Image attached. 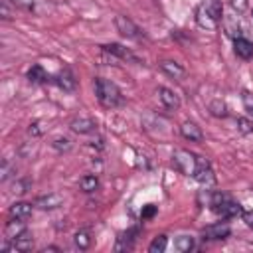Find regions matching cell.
I'll return each mask as SVG.
<instances>
[{
	"label": "cell",
	"instance_id": "f546056e",
	"mask_svg": "<svg viewBox=\"0 0 253 253\" xmlns=\"http://www.w3.org/2000/svg\"><path fill=\"white\" fill-rule=\"evenodd\" d=\"M154 213H156V206L148 204V206H144V208H142V211H140V217H142V219H150Z\"/></svg>",
	"mask_w": 253,
	"mask_h": 253
},
{
	"label": "cell",
	"instance_id": "484cf974",
	"mask_svg": "<svg viewBox=\"0 0 253 253\" xmlns=\"http://www.w3.org/2000/svg\"><path fill=\"white\" fill-rule=\"evenodd\" d=\"M237 128H239V132L249 134V132H253V121H249L245 117H239L237 119Z\"/></svg>",
	"mask_w": 253,
	"mask_h": 253
},
{
	"label": "cell",
	"instance_id": "e0dca14e",
	"mask_svg": "<svg viewBox=\"0 0 253 253\" xmlns=\"http://www.w3.org/2000/svg\"><path fill=\"white\" fill-rule=\"evenodd\" d=\"M160 69H162L164 73H168L170 77H174L176 81H182V77L186 75V71H184V67H182L180 63H176V61H170V59H166V61H162V63H160Z\"/></svg>",
	"mask_w": 253,
	"mask_h": 253
},
{
	"label": "cell",
	"instance_id": "277c9868",
	"mask_svg": "<svg viewBox=\"0 0 253 253\" xmlns=\"http://www.w3.org/2000/svg\"><path fill=\"white\" fill-rule=\"evenodd\" d=\"M198 158H200V156L192 154L190 150L178 148V150H174V154H172V164H174V168H176L180 174H184V176H194L196 166H198Z\"/></svg>",
	"mask_w": 253,
	"mask_h": 253
},
{
	"label": "cell",
	"instance_id": "7c38bea8",
	"mask_svg": "<svg viewBox=\"0 0 253 253\" xmlns=\"http://www.w3.org/2000/svg\"><path fill=\"white\" fill-rule=\"evenodd\" d=\"M24 231H28V229H26V219H20V217H12V219L6 223V227H4V233H6L8 239H16V237L22 235Z\"/></svg>",
	"mask_w": 253,
	"mask_h": 253
},
{
	"label": "cell",
	"instance_id": "83f0119b",
	"mask_svg": "<svg viewBox=\"0 0 253 253\" xmlns=\"http://www.w3.org/2000/svg\"><path fill=\"white\" fill-rule=\"evenodd\" d=\"M14 6H20V8H24V10H34L36 8V4H38V0H10Z\"/></svg>",
	"mask_w": 253,
	"mask_h": 253
},
{
	"label": "cell",
	"instance_id": "3957f363",
	"mask_svg": "<svg viewBox=\"0 0 253 253\" xmlns=\"http://www.w3.org/2000/svg\"><path fill=\"white\" fill-rule=\"evenodd\" d=\"M210 208H211V211H213L215 215H219V217H223V219L243 215L241 206H239L235 200H231L229 196L219 194V192H217V194H211V198H210Z\"/></svg>",
	"mask_w": 253,
	"mask_h": 253
},
{
	"label": "cell",
	"instance_id": "f1b7e54d",
	"mask_svg": "<svg viewBox=\"0 0 253 253\" xmlns=\"http://www.w3.org/2000/svg\"><path fill=\"white\" fill-rule=\"evenodd\" d=\"M53 148H57V150H69L71 148V140L69 138H55L53 140Z\"/></svg>",
	"mask_w": 253,
	"mask_h": 253
},
{
	"label": "cell",
	"instance_id": "4fadbf2b",
	"mask_svg": "<svg viewBox=\"0 0 253 253\" xmlns=\"http://www.w3.org/2000/svg\"><path fill=\"white\" fill-rule=\"evenodd\" d=\"M69 128L73 132H77V134H91L95 130V123L91 119H87V117H79V119H73L71 121Z\"/></svg>",
	"mask_w": 253,
	"mask_h": 253
},
{
	"label": "cell",
	"instance_id": "d4e9b609",
	"mask_svg": "<svg viewBox=\"0 0 253 253\" xmlns=\"http://www.w3.org/2000/svg\"><path fill=\"white\" fill-rule=\"evenodd\" d=\"M75 245H77L79 249H89V245H91L89 233H87V231H77V233H75Z\"/></svg>",
	"mask_w": 253,
	"mask_h": 253
},
{
	"label": "cell",
	"instance_id": "30bf717a",
	"mask_svg": "<svg viewBox=\"0 0 253 253\" xmlns=\"http://www.w3.org/2000/svg\"><path fill=\"white\" fill-rule=\"evenodd\" d=\"M10 241L12 243L4 247L6 251H30L34 247V239H32V235L28 231H24L22 235H18L16 239H10Z\"/></svg>",
	"mask_w": 253,
	"mask_h": 253
},
{
	"label": "cell",
	"instance_id": "7402d4cb",
	"mask_svg": "<svg viewBox=\"0 0 253 253\" xmlns=\"http://www.w3.org/2000/svg\"><path fill=\"white\" fill-rule=\"evenodd\" d=\"M166 245H168L166 235H156V237L152 239V243L148 245V251H150V253H162V251L166 249Z\"/></svg>",
	"mask_w": 253,
	"mask_h": 253
},
{
	"label": "cell",
	"instance_id": "4316f807",
	"mask_svg": "<svg viewBox=\"0 0 253 253\" xmlns=\"http://www.w3.org/2000/svg\"><path fill=\"white\" fill-rule=\"evenodd\" d=\"M28 186H30V182L28 180H14V184H12V194H24L26 190H28Z\"/></svg>",
	"mask_w": 253,
	"mask_h": 253
},
{
	"label": "cell",
	"instance_id": "8992f818",
	"mask_svg": "<svg viewBox=\"0 0 253 253\" xmlns=\"http://www.w3.org/2000/svg\"><path fill=\"white\" fill-rule=\"evenodd\" d=\"M229 233H231V229H229V225L225 221L211 223V225L204 227V231H202L204 239H208V241H221V239L229 237Z\"/></svg>",
	"mask_w": 253,
	"mask_h": 253
},
{
	"label": "cell",
	"instance_id": "cb8c5ba5",
	"mask_svg": "<svg viewBox=\"0 0 253 253\" xmlns=\"http://www.w3.org/2000/svg\"><path fill=\"white\" fill-rule=\"evenodd\" d=\"M210 113H211L213 117H225V115H227V107H225V103H221V101H211V103H210Z\"/></svg>",
	"mask_w": 253,
	"mask_h": 253
},
{
	"label": "cell",
	"instance_id": "9a60e30c",
	"mask_svg": "<svg viewBox=\"0 0 253 253\" xmlns=\"http://www.w3.org/2000/svg\"><path fill=\"white\" fill-rule=\"evenodd\" d=\"M53 81L57 83V87L59 89H63V91H73L75 89V77H73V73L69 71V69H63V71H59L55 77H53Z\"/></svg>",
	"mask_w": 253,
	"mask_h": 253
},
{
	"label": "cell",
	"instance_id": "4dcf8cb0",
	"mask_svg": "<svg viewBox=\"0 0 253 253\" xmlns=\"http://www.w3.org/2000/svg\"><path fill=\"white\" fill-rule=\"evenodd\" d=\"M243 105H245V109L253 115V93H249V91H243Z\"/></svg>",
	"mask_w": 253,
	"mask_h": 253
},
{
	"label": "cell",
	"instance_id": "d6a6232c",
	"mask_svg": "<svg viewBox=\"0 0 253 253\" xmlns=\"http://www.w3.org/2000/svg\"><path fill=\"white\" fill-rule=\"evenodd\" d=\"M243 221H245L249 227H253V210H249V211H243Z\"/></svg>",
	"mask_w": 253,
	"mask_h": 253
},
{
	"label": "cell",
	"instance_id": "ac0fdd59",
	"mask_svg": "<svg viewBox=\"0 0 253 253\" xmlns=\"http://www.w3.org/2000/svg\"><path fill=\"white\" fill-rule=\"evenodd\" d=\"M136 235H138V227H132V229L125 231V233L119 237V243L115 245V249H117V251H121V249H130L132 243H134V239H136Z\"/></svg>",
	"mask_w": 253,
	"mask_h": 253
},
{
	"label": "cell",
	"instance_id": "7a4b0ae2",
	"mask_svg": "<svg viewBox=\"0 0 253 253\" xmlns=\"http://www.w3.org/2000/svg\"><path fill=\"white\" fill-rule=\"evenodd\" d=\"M95 95H97V101L105 107V109H115L123 103V95H121V89L109 81V79H95Z\"/></svg>",
	"mask_w": 253,
	"mask_h": 253
},
{
	"label": "cell",
	"instance_id": "603a6c76",
	"mask_svg": "<svg viewBox=\"0 0 253 253\" xmlns=\"http://www.w3.org/2000/svg\"><path fill=\"white\" fill-rule=\"evenodd\" d=\"M174 247H176L178 251H182V253H188V251L194 247V239L188 237V235H180V237H176Z\"/></svg>",
	"mask_w": 253,
	"mask_h": 253
},
{
	"label": "cell",
	"instance_id": "9c48e42d",
	"mask_svg": "<svg viewBox=\"0 0 253 253\" xmlns=\"http://www.w3.org/2000/svg\"><path fill=\"white\" fill-rule=\"evenodd\" d=\"M103 51H107V53H111V55H115V57H119L123 61H134V63L138 61V57L130 49L123 47L121 43H107V45H103Z\"/></svg>",
	"mask_w": 253,
	"mask_h": 253
},
{
	"label": "cell",
	"instance_id": "44dd1931",
	"mask_svg": "<svg viewBox=\"0 0 253 253\" xmlns=\"http://www.w3.org/2000/svg\"><path fill=\"white\" fill-rule=\"evenodd\" d=\"M79 186H81L83 192L91 194V192H95V190L99 188V180H97L95 174H87V176H83V178L79 180Z\"/></svg>",
	"mask_w": 253,
	"mask_h": 253
},
{
	"label": "cell",
	"instance_id": "6da1fadb",
	"mask_svg": "<svg viewBox=\"0 0 253 253\" xmlns=\"http://www.w3.org/2000/svg\"><path fill=\"white\" fill-rule=\"evenodd\" d=\"M223 8L219 0H202L196 8V24L204 30H215L221 22Z\"/></svg>",
	"mask_w": 253,
	"mask_h": 253
},
{
	"label": "cell",
	"instance_id": "1f68e13d",
	"mask_svg": "<svg viewBox=\"0 0 253 253\" xmlns=\"http://www.w3.org/2000/svg\"><path fill=\"white\" fill-rule=\"evenodd\" d=\"M231 6H233L237 12H241V10H245V6H247V0H231Z\"/></svg>",
	"mask_w": 253,
	"mask_h": 253
},
{
	"label": "cell",
	"instance_id": "5b68a950",
	"mask_svg": "<svg viewBox=\"0 0 253 253\" xmlns=\"http://www.w3.org/2000/svg\"><path fill=\"white\" fill-rule=\"evenodd\" d=\"M115 26H117L119 34L125 36V38H130V40H142L144 38L142 30L130 18H126V16H117L115 18Z\"/></svg>",
	"mask_w": 253,
	"mask_h": 253
},
{
	"label": "cell",
	"instance_id": "ffe728a7",
	"mask_svg": "<svg viewBox=\"0 0 253 253\" xmlns=\"http://www.w3.org/2000/svg\"><path fill=\"white\" fill-rule=\"evenodd\" d=\"M28 79H30V83H43V81L49 79V75L43 71L42 65H32L28 69Z\"/></svg>",
	"mask_w": 253,
	"mask_h": 253
},
{
	"label": "cell",
	"instance_id": "2e32d148",
	"mask_svg": "<svg viewBox=\"0 0 253 253\" xmlns=\"http://www.w3.org/2000/svg\"><path fill=\"white\" fill-rule=\"evenodd\" d=\"M63 202V198L59 194H47V196H40L36 200V206L40 210H53V208H59Z\"/></svg>",
	"mask_w": 253,
	"mask_h": 253
},
{
	"label": "cell",
	"instance_id": "8fae6325",
	"mask_svg": "<svg viewBox=\"0 0 253 253\" xmlns=\"http://www.w3.org/2000/svg\"><path fill=\"white\" fill-rule=\"evenodd\" d=\"M180 132H182V136H184V138H188L190 142H200V140L204 138L202 128H200L194 121H186V123H182Z\"/></svg>",
	"mask_w": 253,
	"mask_h": 253
},
{
	"label": "cell",
	"instance_id": "ba28073f",
	"mask_svg": "<svg viewBox=\"0 0 253 253\" xmlns=\"http://www.w3.org/2000/svg\"><path fill=\"white\" fill-rule=\"evenodd\" d=\"M158 99H160V103H162V107L164 109H168V111H178L180 109V97L172 91V89H168V87H158Z\"/></svg>",
	"mask_w": 253,
	"mask_h": 253
},
{
	"label": "cell",
	"instance_id": "d6986e66",
	"mask_svg": "<svg viewBox=\"0 0 253 253\" xmlns=\"http://www.w3.org/2000/svg\"><path fill=\"white\" fill-rule=\"evenodd\" d=\"M32 215V204L26 202H16L10 208V217H20V219H28Z\"/></svg>",
	"mask_w": 253,
	"mask_h": 253
},
{
	"label": "cell",
	"instance_id": "5bb4252c",
	"mask_svg": "<svg viewBox=\"0 0 253 253\" xmlns=\"http://www.w3.org/2000/svg\"><path fill=\"white\" fill-rule=\"evenodd\" d=\"M233 49H235L237 57H241V59H251L253 57V43L245 38H235L233 40Z\"/></svg>",
	"mask_w": 253,
	"mask_h": 253
},
{
	"label": "cell",
	"instance_id": "52a82bcc",
	"mask_svg": "<svg viewBox=\"0 0 253 253\" xmlns=\"http://www.w3.org/2000/svg\"><path fill=\"white\" fill-rule=\"evenodd\" d=\"M192 178H196L200 184H206V186H211L215 182L213 170H211V166H210V162L206 158H202V156L198 158V166H196V172H194Z\"/></svg>",
	"mask_w": 253,
	"mask_h": 253
}]
</instances>
